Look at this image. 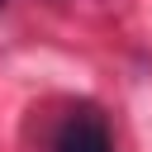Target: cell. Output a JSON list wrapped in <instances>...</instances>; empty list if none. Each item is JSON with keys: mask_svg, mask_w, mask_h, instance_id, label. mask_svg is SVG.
Returning <instances> with one entry per match:
<instances>
[{"mask_svg": "<svg viewBox=\"0 0 152 152\" xmlns=\"http://www.w3.org/2000/svg\"><path fill=\"white\" fill-rule=\"evenodd\" d=\"M52 152H114V133H109V124H104L100 109L81 104V109H71V114L57 124Z\"/></svg>", "mask_w": 152, "mask_h": 152, "instance_id": "cell-1", "label": "cell"}, {"mask_svg": "<svg viewBox=\"0 0 152 152\" xmlns=\"http://www.w3.org/2000/svg\"><path fill=\"white\" fill-rule=\"evenodd\" d=\"M0 10H5V0H0Z\"/></svg>", "mask_w": 152, "mask_h": 152, "instance_id": "cell-2", "label": "cell"}]
</instances>
